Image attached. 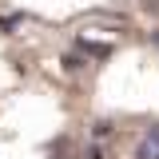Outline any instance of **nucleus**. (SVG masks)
<instances>
[{"label":"nucleus","mask_w":159,"mask_h":159,"mask_svg":"<svg viewBox=\"0 0 159 159\" xmlns=\"http://www.w3.org/2000/svg\"><path fill=\"white\" fill-rule=\"evenodd\" d=\"M16 24H20V16H0V28H4V32H12Z\"/></svg>","instance_id":"obj_4"},{"label":"nucleus","mask_w":159,"mask_h":159,"mask_svg":"<svg viewBox=\"0 0 159 159\" xmlns=\"http://www.w3.org/2000/svg\"><path fill=\"white\" fill-rule=\"evenodd\" d=\"M80 52H88V56H111V44H92V40H80Z\"/></svg>","instance_id":"obj_2"},{"label":"nucleus","mask_w":159,"mask_h":159,"mask_svg":"<svg viewBox=\"0 0 159 159\" xmlns=\"http://www.w3.org/2000/svg\"><path fill=\"white\" fill-rule=\"evenodd\" d=\"M64 68H68V72H80V68H84V56H80V52H68V56H64Z\"/></svg>","instance_id":"obj_3"},{"label":"nucleus","mask_w":159,"mask_h":159,"mask_svg":"<svg viewBox=\"0 0 159 159\" xmlns=\"http://www.w3.org/2000/svg\"><path fill=\"white\" fill-rule=\"evenodd\" d=\"M151 44H155V48H159V28H155V32H151Z\"/></svg>","instance_id":"obj_5"},{"label":"nucleus","mask_w":159,"mask_h":159,"mask_svg":"<svg viewBox=\"0 0 159 159\" xmlns=\"http://www.w3.org/2000/svg\"><path fill=\"white\" fill-rule=\"evenodd\" d=\"M135 159H159V123L143 131V139H139V147H135Z\"/></svg>","instance_id":"obj_1"}]
</instances>
